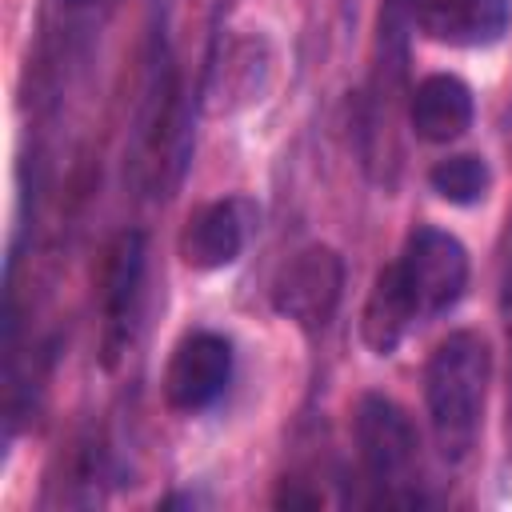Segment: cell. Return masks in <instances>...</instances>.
Wrapping results in <instances>:
<instances>
[{
  "mask_svg": "<svg viewBox=\"0 0 512 512\" xmlns=\"http://www.w3.org/2000/svg\"><path fill=\"white\" fill-rule=\"evenodd\" d=\"M492 380V352L480 332H452L436 344L424 372V400L436 444L448 460H464L484 420V396Z\"/></svg>",
  "mask_w": 512,
  "mask_h": 512,
  "instance_id": "6da1fadb",
  "label": "cell"
},
{
  "mask_svg": "<svg viewBox=\"0 0 512 512\" xmlns=\"http://www.w3.org/2000/svg\"><path fill=\"white\" fill-rule=\"evenodd\" d=\"M344 296V260L328 244L300 248L272 280V308L304 332H320Z\"/></svg>",
  "mask_w": 512,
  "mask_h": 512,
  "instance_id": "7a4b0ae2",
  "label": "cell"
},
{
  "mask_svg": "<svg viewBox=\"0 0 512 512\" xmlns=\"http://www.w3.org/2000/svg\"><path fill=\"white\" fill-rule=\"evenodd\" d=\"M356 448H360L364 472L380 488L408 484L420 464V440L408 412L380 392H368L356 400Z\"/></svg>",
  "mask_w": 512,
  "mask_h": 512,
  "instance_id": "3957f363",
  "label": "cell"
},
{
  "mask_svg": "<svg viewBox=\"0 0 512 512\" xmlns=\"http://www.w3.org/2000/svg\"><path fill=\"white\" fill-rule=\"evenodd\" d=\"M400 268L416 292L420 312H448L468 288V252L452 232L416 228L404 244Z\"/></svg>",
  "mask_w": 512,
  "mask_h": 512,
  "instance_id": "277c9868",
  "label": "cell"
},
{
  "mask_svg": "<svg viewBox=\"0 0 512 512\" xmlns=\"http://www.w3.org/2000/svg\"><path fill=\"white\" fill-rule=\"evenodd\" d=\"M232 380V344L216 332H188L164 368V400L176 412H200Z\"/></svg>",
  "mask_w": 512,
  "mask_h": 512,
  "instance_id": "5b68a950",
  "label": "cell"
},
{
  "mask_svg": "<svg viewBox=\"0 0 512 512\" xmlns=\"http://www.w3.org/2000/svg\"><path fill=\"white\" fill-rule=\"evenodd\" d=\"M140 284H144V236L120 232L100 268V320H104V364L108 368L116 364V356L124 352L132 336Z\"/></svg>",
  "mask_w": 512,
  "mask_h": 512,
  "instance_id": "8992f818",
  "label": "cell"
},
{
  "mask_svg": "<svg viewBox=\"0 0 512 512\" xmlns=\"http://www.w3.org/2000/svg\"><path fill=\"white\" fill-rule=\"evenodd\" d=\"M252 220H256V204L244 200V196H232V200H216V204H204L188 216L184 232H180V256L188 268H200V272H212V268H224L232 264L244 244H248V232H252Z\"/></svg>",
  "mask_w": 512,
  "mask_h": 512,
  "instance_id": "52a82bcc",
  "label": "cell"
},
{
  "mask_svg": "<svg viewBox=\"0 0 512 512\" xmlns=\"http://www.w3.org/2000/svg\"><path fill=\"white\" fill-rule=\"evenodd\" d=\"M416 28L440 44L476 48L508 28V0H404Z\"/></svg>",
  "mask_w": 512,
  "mask_h": 512,
  "instance_id": "ba28073f",
  "label": "cell"
},
{
  "mask_svg": "<svg viewBox=\"0 0 512 512\" xmlns=\"http://www.w3.org/2000/svg\"><path fill=\"white\" fill-rule=\"evenodd\" d=\"M268 80H272V48L260 36H236L224 48V56L212 64V76L204 88V108L212 116L240 112L264 96Z\"/></svg>",
  "mask_w": 512,
  "mask_h": 512,
  "instance_id": "9c48e42d",
  "label": "cell"
},
{
  "mask_svg": "<svg viewBox=\"0 0 512 512\" xmlns=\"http://www.w3.org/2000/svg\"><path fill=\"white\" fill-rule=\"evenodd\" d=\"M472 116H476L472 88L452 72H432L412 88L408 120H412V132L428 144L460 140L472 128Z\"/></svg>",
  "mask_w": 512,
  "mask_h": 512,
  "instance_id": "30bf717a",
  "label": "cell"
},
{
  "mask_svg": "<svg viewBox=\"0 0 512 512\" xmlns=\"http://www.w3.org/2000/svg\"><path fill=\"white\" fill-rule=\"evenodd\" d=\"M416 316H420V304H416V292H412L404 268L400 264L380 268L376 280H372V292L364 300V312H360V336H364V344L376 356L396 352Z\"/></svg>",
  "mask_w": 512,
  "mask_h": 512,
  "instance_id": "8fae6325",
  "label": "cell"
},
{
  "mask_svg": "<svg viewBox=\"0 0 512 512\" xmlns=\"http://www.w3.org/2000/svg\"><path fill=\"white\" fill-rule=\"evenodd\" d=\"M428 184H432V192H436L440 200L468 208V204H476V200L488 196L492 172H488V164H484L480 156H448V160L432 164Z\"/></svg>",
  "mask_w": 512,
  "mask_h": 512,
  "instance_id": "7c38bea8",
  "label": "cell"
},
{
  "mask_svg": "<svg viewBox=\"0 0 512 512\" xmlns=\"http://www.w3.org/2000/svg\"><path fill=\"white\" fill-rule=\"evenodd\" d=\"M324 496L320 492H304L300 480H284L276 492V508H320Z\"/></svg>",
  "mask_w": 512,
  "mask_h": 512,
  "instance_id": "4fadbf2b",
  "label": "cell"
},
{
  "mask_svg": "<svg viewBox=\"0 0 512 512\" xmlns=\"http://www.w3.org/2000/svg\"><path fill=\"white\" fill-rule=\"evenodd\" d=\"M504 324H508V340H512V280L504 288Z\"/></svg>",
  "mask_w": 512,
  "mask_h": 512,
  "instance_id": "5bb4252c",
  "label": "cell"
},
{
  "mask_svg": "<svg viewBox=\"0 0 512 512\" xmlns=\"http://www.w3.org/2000/svg\"><path fill=\"white\" fill-rule=\"evenodd\" d=\"M64 4H76V8H84V4H96V0H64Z\"/></svg>",
  "mask_w": 512,
  "mask_h": 512,
  "instance_id": "9a60e30c",
  "label": "cell"
}]
</instances>
